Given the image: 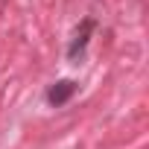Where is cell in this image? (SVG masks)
Here are the masks:
<instances>
[{
  "label": "cell",
  "instance_id": "obj_1",
  "mask_svg": "<svg viewBox=\"0 0 149 149\" xmlns=\"http://www.w3.org/2000/svg\"><path fill=\"white\" fill-rule=\"evenodd\" d=\"M73 94H76V82H73V79H58V82L47 91V102L58 108V105H64Z\"/></svg>",
  "mask_w": 149,
  "mask_h": 149
},
{
  "label": "cell",
  "instance_id": "obj_2",
  "mask_svg": "<svg viewBox=\"0 0 149 149\" xmlns=\"http://www.w3.org/2000/svg\"><path fill=\"white\" fill-rule=\"evenodd\" d=\"M94 32V21L91 18H85L82 21V29H76V35H73V41H70V47H67V56L70 58H76L82 50H85V44H88V35Z\"/></svg>",
  "mask_w": 149,
  "mask_h": 149
}]
</instances>
